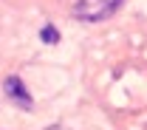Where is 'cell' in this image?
Wrapping results in <instances>:
<instances>
[{
	"mask_svg": "<svg viewBox=\"0 0 147 130\" xmlns=\"http://www.w3.org/2000/svg\"><path fill=\"white\" fill-rule=\"evenodd\" d=\"M40 40H42L45 45H57V42H59V31H57L54 26H42V31H40Z\"/></svg>",
	"mask_w": 147,
	"mask_h": 130,
	"instance_id": "obj_3",
	"label": "cell"
},
{
	"mask_svg": "<svg viewBox=\"0 0 147 130\" xmlns=\"http://www.w3.org/2000/svg\"><path fill=\"white\" fill-rule=\"evenodd\" d=\"M119 6H122V0H76L74 17L82 20V23H102V20L110 17Z\"/></svg>",
	"mask_w": 147,
	"mask_h": 130,
	"instance_id": "obj_1",
	"label": "cell"
},
{
	"mask_svg": "<svg viewBox=\"0 0 147 130\" xmlns=\"http://www.w3.org/2000/svg\"><path fill=\"white\" fill-rule=\"evenodd\" d=\"M3 91H6V96H9L14 105H20L23 110H31V108H34V99H31V93L26 91V85H23L20 76H6Z\"/></svg>",
	"mask_w": 147,
	"mask_h": 130,
	"instance_id": "obj_2",
	"label": "cell"
},
{
	"mask_svg": "<svg viewBox=\"0 0 147 130\" xmlns=\"http://www.w3.org/2000/svg\"><path fill=\"white\" fill-rule=\"evenodd\" d=\"M45 130H71V127H65V125H51V127H45Z\"/></svg>",
	"mask_w": 147,
	"mask_h": 130,
	"instance_id": "obj_4",
	"label": "cell"
}]
</instances>
